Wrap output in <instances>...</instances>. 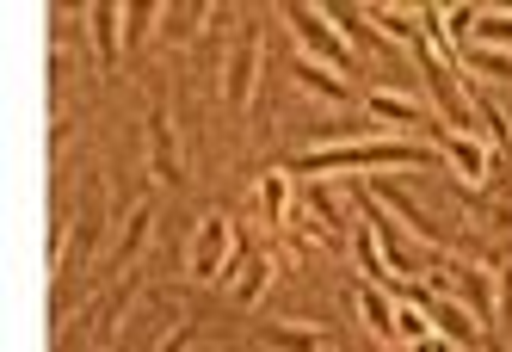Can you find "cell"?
I'll use <instances>...</instances> for the list:
<instances>
[{"label":"cell","instance_id":"10","mask_svg":"<svg viewBox=\"0 0 512 352\" xmlns=\"http://www.w3.org/2000/svg\"><path fill=\"white\" fill-rule=\"evenodd\" d=\"M99 229H105V204H99V192H87L81 210H75V223H68V260H62V278H68V272H81V260L93 254Z\"/></svg>","mask_w":512,"mask_h":352},{"label":"cell","instance_id":"26","mask_svg":"<svg viewBox=\"0 0 512 352\" xmlns=\"http://www.w3.org/2000/svg\"><path fill=\"white\" fill-rule=\"evenodd\" d=\"M414 352H457V340H445V334H426Z\"/></svg>","mask_w":512,"mask_h":352},{"label":"cell","instance_id":"17","mask_svg":"<svg viewBox=\"0 0 512 352\" xmlns=\"http://www.w3.org/2000/svg\"><path fill=\"white\" fill-rule=\"evenodd\" d=\"M371 118H377V124H401V130H414V124H420V105H414L408 93L377 87V93H371Z\"/></svg>","mask_w":512,"mask_h":352},{"label":"cell","instance_id":"5","mask_svg":"<svg viewBox=\"0 0 512 352\" xmlns=\"http://www.w3.org/2000/svg\"><path fill=\"white\" fill-rule=\"evenodd\" d=\"M253 81H260V31H241L229 62H223V99H229V112H247Z\"/></svg>","mask_w":512,"mask_h":352},{"label":"cell","instance_id":"9","mask_svg":"<svg viewBox=\"0 0 512 352\" xmlns=\"http://www.w3.org/2000/svg\"><path fill=\"white\" fill-rule=\"evenodd\" d=\"M414 303H426V315H432V334H445V340H457V346H469L475 334H482V322L457 303V297H438V291H408Z\"/></svg>","mask_w":512,"mask_h":352},{"label":"cell","instance_id":"18","mask_svg":"<svg viewBox=\"0 0 512 352\" xmlns=\"http://www.w3.org/2000/svg\"><path fill=\"white\" fill-rule=\"evenodd\" d=\"M266 285H272V260H241V278L229 285V297L241 303V309H253L266 297Z\"/></svg>","mask_w":512,"mask_h":352},{"label":"cell","instance_id":"15","mask_svg":"<svg viewBox=\"0 0 512 352\" xmlns=\"http://www.w3.org/2000/svg\"><path fill=\"white\" fill-rule=\"evenodd\" d=\"M297 81H303L315 99H334V105H346V99H352V87L340 81V68H327V62H309V56H297Z\"/></svg>","mask_w":512,"mask_h":352},{"label":"cell","instance_id":"16","mask_svg":"<svg viewBox=\"0 0 512 352\" xmlns=\"http://www.w3.org/2000/svg\"><path fill=\"white\" fill-rule=\"evenodd\" d=\"M364 19L383 25V38H389V44H420V31H414V25H426V19L408 13V7H364Z\"/></svg>","mask_w":512,"mask_h":352},{"label":"cell","instance_id":"6","mask_svg":"<svg viewBox=\"0 0 512 352\" xmlns=\"http://www.w3.org/2000/svg\"><path fill=\"white\" fill-rule=\"evenodd\" d=\"M371 204L383 210V217H395V223H408V229H414V235L426 241V248H438V241H445V229H438V223H432L426 210H420V204H414L408 192H401L395 180H371Z\"/></svg>","mask_w":512,"mask_h":352},{"label":"cell","instance_id":"2","mask_svg":"<svg viewBox=\"0 0 512 352\" xmlns=\"http://www.w3.org/2000/svg\"><path fill=\"white\" fill-rule=\"evenodd\" d=\"M284 19L297 25V44L309 62H327V68H352V44L334 31V13L327 7H284Z\"/></svg>","mask_w":512,"mask_h":352},{"label":"cell","instance_id":"20","mask_svg":"<svg viewBox=\"0 0 512 352\" xmlns=\"http://www.w3.org/2000/svg\"><path fill=\"white\" fill-rule=\"evenodd\" d=\"M482 50H506L512 44V13L506 7H482V19H475V31H469Z\"/></svg>","mask_w":512,"mask_h":352},{"label":"cell","instance_id":"21","mask_svg":"<svg viewBox=\"0 0 512 352\" xmlns=\"http://www.w3.org/2000/svg\"><path fill=\"white\" fill-rule=\"evenodd\" d=\"M260 204H266V223L272 229L290 223V173H266V180H260Z\"/></svg>","mask_w":512,"mask_h":352},{"label":"cell","instance_id":"25","mask_svg":"<svg viewBox=\"0 0 512 352\" xmlns=\"http://www.w3.org/2000/svg\"><path fill=\"white\" fill-rule=\"evenodd\" d=\"M192 340H198V328H192V322H179V328H173L155 352H192Z\"/></svg>","mask_w":512,"mask_h":352},{"label":"cell","instance_id":"14","mask_svg":"<svg viewBox=\"0 0 512 352\" xmlns=\"http://www.w3.org/2000/svg\"><path fill=\"white\" fill-rule=\"evenodd\" d=\"M358 260H364V285H377V291H395V297H401L395 272H389L383 248H377V229H371V217H358Z\"/></svg>","mask_w":512,"mask_h":352},{"label":"cell","instance_id":"8","mask_svg":"<svg viewBox=\"0 0 512 352\" xmlns=\"http://www.w3.org/2000/svg\"><path fill=\"white\" fill-rule=\"evenodd\" d=\"M438 149H445V161L463 173L469 186H488V167H494V149L482 143V136H463V130H438Z\"/></svg>","mask_w":512,"mask_h":352},{"label":"cell","instance_id":"4","mask_svg":"<svg viewBox=\"0 0 512 352\" xmlns=\"http://www.w3.org/2000/svg\"><path fill=\"white\" fill-rule=\"evenodd\" d=\"M432 291L438 297H457L475 322H494V278L482 272V266H432Z\"/></svg>","mask_w":512,"mask_h":352},{"label":"cell","instance_id":"12","mask_svg":"<svg viewBox=\"0 0 512 352\" xmlns=\"http://www.w3.org/2000/svg\"><path fill=\"white\" fill-rule=\"evenodd\" d=\"M87 38H93L99 68H118V56H124V7H87Z\"/></svg>","mask_w":512,"mask_h":352},{"label":"cell","instance_id":"22","mask_svg":"<svg viewBox=\"0 0 512 352\" xmlns=\"http://www.w3.org/2000/svg\"><path fill=\"white\" fill-rule=\"evenodd\" d=\"M469 68H475V75H494V81H512V50H482V44H475Z\"/></svg>","mask_w":512,"mask_h":352},{"label":"cell","instance_id":"1","mask_svg":"<svg viewBox=\"0 0 512 352\" xmlns=\"http://www.w3.org/2000/svg\"><path fill=\"white\" fill-rule=\"evenodd\" d=\"M346 167H364V173H389V167H432V149L420 143H340V149H309L297 161V173H346Z\"/></svg>","mask_w":512,"mask_h":352},{"label":"cell","instance_id":"19","mask_svg":"<svg viewBox=\"0 0 512 352\" xmlns=\"http://www.w3.org/2000/svg\"><path fill=\"white\" fill-rule=\"evenodd\" d=\"M358 309H364V322H371L377 340H395V303H389V291L364 285V291H358Z\"/></svg>","mask_w":512,"mask_h":352},{"label":"cell","instance_id":"24","mask_svg":"<svg viewBox=\"0 0 512 352\" xmlns=\"http://www.w3.org/2000/svg\"><path fill=\"white\" fill-rule=\"evenodd\" d=\"M494 328L512 334V266L500 272V285H494Z\"/></svg>","mask_w":512,"mask_h":352},{"label":"cell","instance_id":"23","mask_svg":"<svg viewBox=\"0 0 512 352\" xmlns=\"http://www.w3.org/2000/svg\"><path fill=\"white\" fill-rule=\"evenodd\" d=\"M278 352H321V334H303V328H272L266 334Z\"/></svg>","mask_w":512,"mask_h":352},{"label":"cell","instance_id":"11","mask_svg":"<svg viewBox=\"0 0 512 352\" xmlns=\"http://www.w3.org/2000/svg\"><path fill=\"white\" fill-rule=\"evenodd\" d=\"M371 229H377V248H383V260H389V272H395V285H401V297H408V278H420V266H426V254L414 248V241H401L377 210H371Z\"/></svg>","mask_w":512,"mask_h":352},{"label":"cell","instance_id":"7","mask_svg":"<svg viewBox=\"0 0 512 352\" xmlns=\"http://www.w3.org/2000/svg\"><path fill=\"white\" fill-rule=\"evenodd\" d=\"M149 167L155 180H186V161H179V130H173V105H155L149 112Z\"/></svg>","mask_w":512,"mask_h":352},{"label":"cell","instance_id":"3","mask_svg":"<svg viewBox=\"0 0 512 352\" xmlns=\"http://www.w3.org/2000/svg\"><path fill=\"white\" fill-rule=\"evenodd\" d=\"M235 266V229H229V217H204L198 229H192V248H186V272L198 278V285H216Z\"/></svg>","mask_w":512,"mask_h":352},{"label":"cell","instance_id":"13","mask_svg":"<svg viewBox=\"0 0 512 352\" xmlns=\"http://www.w3.org/2000/svg\"><path fill=\"white\" fill-rule=\"evenodd\" d=\"M149 229H155V204L142 198V204H130V217H124V229L112 241V266H130L142 254V241H149Z\"/></svg>","mask_w":512,"mask_h":352}]
</instances>
